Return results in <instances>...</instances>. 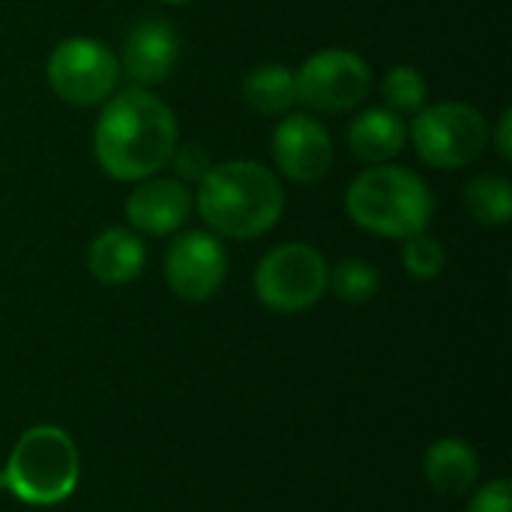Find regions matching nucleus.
<instances>
[{
    "label": "nucleus",
    "mask_w": 512,
    "mask_h": 512,
    "mask_svg": "<svg viewBox=\"0 0 512 512\" xmlns=\"http://www.w3.org/2000/svg\"><path fill=\"white\" fill-rule=\"evenodd\" d=\"M180 144L174 111L147 87H126L102 102L93 129L99 168L120 183L159 174Z\"/></svg>",
    "instance_id": "obj_1"
},
{
    "label": "nucleus",
    "mask_w": 512,
    "mask_h": 512,
    "mask_svg": "<svg viewBox=\"0 0 512 512\" xmlns=\"http://www.w3.org/2000/svg\"><path fill=\"white\" fill-rule=\"evenodd\" d=\"M192 207L210 234L228 240H255L267 234L285 210V189L273 168L252 159L210 165L198 180Z\"/></svg>",
    "instance_id": "obj_2"
},
{
    "label": "nucleus",
    "mask_w": 512,
    "mask_h": 512,
    "mask_svg": "<svg viewBox=\"0 0 512 512\" xmlns=\"http://www.w3.org/2000/svg\"><path fill=\"white\" fill-rule=\"evenodd\" d=\"M345 210L354 225L387 240H408L429 228L435 195L414 171L384 162L357 174L345 192Z\"/></svg>",
    "instance_id": "obj_3"
},
{
    "label": "nucleus",
    "mask_w": 512,
    "mask_h": 512,
    "mask_svg": "<svg viewBox=\"0 0 512 512\" xmlns=\"http://www.w3.org/2000/svg\"><path fill=\"white\" fill-rule=\"evenodd\" d=\"M78 480L81 456L75 441L48 423L27 429L0 471V486L30 507H57L69 501Z\"/></svg>",
    "instance_id": "obj_4"
},
{
    "label": "nucleus",
    "mask_w": 512,
    "mask_h": 512,
    "mask_svg": "<svg viewBox=\"0 0 512 512\" xmlns=\"http://www.w3.org/2000/svg\"><path fill=\"white\" fill-rule=\"evenodd\" d=\"M492 132L486 117L465 102H435L423 105L408 123V141L417 156L444 171L471 165L489 144Z\"/></svg>",
    "instance_id": "obj_5"
},
{
    "label": "nucleus",
    "mask_w": 512,
    "mask_h": 512,
    "mask_svg": "<svg viewBox=\"0 0 512 512\" xmlns=\"http://www.w3.org/2000/svg\"><path fill=\"white\" fill-rule=\"evenodd\" d=\"M330 267L309 243L273 246L255 267V294L261 306L279 315H297L321 303Z\"/></svg>",
    "instance_id": "obj_6"
},
{
    "label": "nucleus",
    "mask_w": 512,
    "mask_h": 512,
    "mask_svg": "<svg viewBox=\"0 0 512 512\" xmlns=\"http://www.w3.org/2000/svg\"><path fill=\"white\" fill-rule=\"evenodd\" d=\"M45 78L57 99L75 108H90L102 105L114 93L120 81V63L117 54L99 39L69 36L51 48Z\"/></svg>",
    "instance_id": "obj_7"
},
{
    "label": "nucleus",
    "mask_w": 512,
    "mask_h": 512,
    "mask_svg": "<svg viewBox=\"0 0 512 512\" xmlns=\"http://www.w3.org/2000/svg\"><path fill=\"white\" fill-rule=\"evenodd\" d=\"M297 102L318 114H345L357 108L372 87V66L351 48H324L294 72Z\"/></svg>",
    "instance_id": "obj_8"
},
{
    "label": "nucleus",
    "mask_w": 512,
    "mask_h": 512,
    "mask_svg": "<svg viewBox=\"0 0 512 512\" xmlns=\"http://www.w3.org/2000/svg\"><path fill=\"white\" fill-rule=\"evenodd\" d=\"M228 276V252L210 231H186L165 252V282L186 303L219 294Z\"/></svg>",
    "instance_id": "obj_9"
},
{
    "label": "nucleus",
    "mask_w": 512,
    "mask_h": 512,
    "mask_svg": "<svg viewBox=\"0 0 512 512\" xmlns=\"http://www.w3.org/2000/svg\"><path fill=\"white\" fill-rule=\"evenodd\" d=\"M270 153L288 180L318 183L333 165V138L318 117L306 111H288L273 129Z\"/></svg>",
    "instance_id": "obj_10"
},
{
    "label": "nucleus",
    "mask_w": 512,
    "mask_h": 512,
    "mask_svg": "<svg viewBox=\"0 0 512 512\" xmlns=\"http://www.w3.org/2000/svg\"><path fill=\"white\" fill-rule=\"evenodd\" d=\"M180 60V36L174 27L162 18H144L138 21L126 39L123 51L117 57L120 72H126L135 87H156L162 84Z\"/></svg>",
    "instance_id": "obj_11"
},
{
    "label": "nucleus",
    "mask_w": 512,
    "mask_h": 512,
    "mask_svg": "<svg viewBox=\"0 0 512 512\" xmlns=\"http://www.w3.org/2000/svg\"><path fill=\"white\" fill-rule=\"evenodd\" d=\"M192 213V195L183 180L174 177H147L138 180L126 198V219L135 234L168 237L186 225Z\"/></svg>",
    "instance_id": "obj_12"
},
{
    "label": "nucleus",
    "mask_w": 512,
    "mask_h": 512,
    "mask_svg": "<svg viewBox=\"0 0 512 512\" xmlns=\"http://www.w3.org/2000/svg\"><path fill=\"white\" fill-rule=\"evenodd\" d=\"M147 264V246L132 228H105L87 249V270L102 285H129Z\"/></svg>",
    "instance_id": "obj_13"
},
{
    "label": "nucleus",
    "mask_w": 512,
    "mask_h": 512,
    "mask_svg": "<svg viewBox=\"0 0 512 512\" xmlns=\"http://www.w3.org/2000/svg\"><path fill=\"white\" fill-rule=\"evenodd\" d=\"M408 144V123L387 105L360 111L348 126V147L366 165L393 162Z\"/></svg>",
    "instance_id": "obj_14"
},
{
    "label": "nucleus",
    "mask_w": 512,
    "mask_h": 512,
    "mask_svg": "<svg viewBox=\"0 0 512 512\" xmlns=\"http://www.w3.org/2000/svg\"><path fill=\"white\" fill-rule=\"evenodd\" d=\"M426 483L447 498H459L474 492L480 480V459L474 447L462 438H441L426 450L423 459Z\"/></svg>",
    "instance_id": "obj_15"
},
{
    "label": "nucleus",
    "mask_w": 512,
    "mask_h": 512,
    "mask_svg": "<svg viewBox=\"0 0 512 512\" xmlns=\"http://www.w3.org/2000/svg\"><path fill=\"white\" fill-rule=\"evenodd\" d=\"M246 105L261 117H282L297 105V78L285 63H261L243 81Z\"/></svg>",
    "instance_id": "obj_16"
},
{
    "label": "nucleus",
    "mask_w": 512,
    "mask_h": 512,
    "mask_svg": "<svg viewBox=\"0 0 512 512\" xmlns=\"http://www.w3.org/2000/svg\"><path fill=\"white\" fill-rule=\"evenodd\" d=\"M465 204L471 216L486 228H501L512 219V186L507 177L480 174L465 186Z\"/></svg>",
    "instance_id": "obj_17"
},
{
    "label": "nucleus",
    "mask_w": 512,
    "mask_h": 512,
    "mask_svg": "<svg viewBox=\"0 0 512 512\" xmlns=\"http://www.w3.org/2000/svg\"><path fill=\"white\" fill-rule=\"evenodd\" d=\"M384 105L396 114H417L426 105L429 84L417 66H390L381 81Z\"/></svg>",
    "instance_id": "obj_18"
},
{
    "label": "nucleus",
    "mask_w": 512,
    "mask_h": 512,
    "mask_svg": "<svg viewBox=\"0 0 512 512\" xmlns=\"http://www.w3.org/2000/svg\"><path fill=\"white\" fill-rule=\"evenodd\" d=\"M381 288V273L360 258H345L330 270L327 291H333L345 303H369Z\"/></svg>",
    "instance_id": "obj_19"
},
{
    "label": "nucleus",
    "mask_w": 512,
    "mask_h": 512,
    "mask_svg": "<svg viewBox=\"0 0 512 512\" xmlns=\"http://www.w3.org/2000/svg\"><path fill=\"white\" fill-rule=\"evenodd\" d=\"M402 264H405L408 276L429 282V279L441 276V270L447 264V252H444L441 240L420 231V234L402 240Z\"/></svg>",
    "instance_id": "obj_20"
},
{
    "label": "nucleus",
    "mask_w": 512,
    "mask_h": 512,
    "mask_svg": "<svg viewBox=\"0 0 512 512\" xmlns=\"http://www.w3.org/2000/svg\"><path fill=\"white\" fill-rule=\"evenodd\" d=\"M468 512H512V483L507 477L480 486L471 498Z\"/></svg>",
    "instance_id": "obj_21"
},
{
    "label": "nucleus",
    "mask_w": 512,
    "mask_h": 512,
    "mask_svg": "<svg viewBox=\"0 0 512 512\" xmlns=\"http://www.w3.org/2000/svg\"><path fill=\"white\" fill-rule=\"evenodd\" d=\"M171 162L177 165V171H180V177L183 180H201L207 171H210V156L201 150V147H195V144H186V147H180L177 144V150H174V156H171Z\"/></svg>",
    "instance_id": "obj_22"
},
{
    "label": "nucleus",
    "mask_w": 512,
    "mask_h": 512,
    "mask_svg": "<svg viewBox=\"0 0 512 512\" xmlns=\"http://www.w3.org/2000/svg\"><path fill=\"white\" fill-rule=\"evenodd\" d=\"M510 126H512V111L510 108H504V111H501V117H498V132H495V147H498L501 159H510L512 156Z\"/></svg>",
    "instance_id": "obj_23"
},
{
    "label": "nucleus",
    "mask_w": 512,
    "mask_h": 512,
    "mask_svg": "<svg viewBox=\"0 0 512 512\" xmlns=\"http://www.w3.org/2000/svg\"><path fill=\"white\" fill-rule=\"evenodd\" d=\"M162 3H171V6H183V3H192V0H162Z\"/></svg>",
    "instance_id": "obj_24"
}]
</instances>
